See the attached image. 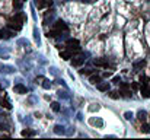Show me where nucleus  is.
<instances>
[{"label":"nucleus","mask_w":150,"mask_h":140,"mask_svg":"<svg viewBox=\"0 0 150 140\" xmlns=\"http://www.w3.org/2000/svg\"><path fill=\"white\" fill-rule=\"evenodd\" d=\"M137 117H139L140 121H146V118H147V112L144 110H140L139 112H137Z\"/></svg>","instance_id":"9b49d317"},{"label":"nucleus","mask_w":150,"mask_h":140,"mask_svg":"<svg viewBox=\"0 0 150 140\" xmlns=\"http://www.w3.org/2000/svg\"><path fill=\"white\" fill-rule=\"evenodd\" d=\"M66 45L70 48V50H79V41H77V40H73V38L67 40Z\"/></svg>","instance_id":"7ed1b4c3"},{"label":"nucleus","mask_w":150,"mask_h":140,"mask_svg":"<svg viewBox=\"0 0 150 140\" xmlns=\"http://www.w3.org/2000/svg\"><path fill=\"white\" fill-rule=\"evenodd\" d=\"M35 134V131H32V130H23L22 131V136L25 137V136H34Z\"/></svg>","instance_id":"a211bd4d"},{"label":"nucleus","mask_w":150,"mask_h":140,"mask_svg":"<svg viewBox=\"0 0 150 140\" xmlns=\"http://www.w3.org/2000/svg\"><path fill=\"white\" fill-rule=\"evenodd\" d=\"M141 131L143 133H150V125L149 124H143L141 125Z\"/></svg>","instance_id":"6ab92c4d"},{"label":"nucleus","mask_w":150,"mask_h":140,"mask_svg":"<svg viewBox=\"0 0 150 140\" xmlns=\"http://www.w3.org/2000/svg\"><path fill=\"white\" fill-rule=\"evenodd\" d=\"M60 57L64 60H70L71 59V51H61L60 53Z\"/></svg>","instance_id":"ddd939ff"},{"label":"nucleus","mask_w":150,"mask_h":140,"mask_svg":"<svg viewBox=\"0 0 150 140\" xmlns=\"http://www.w3.org/2000/svg\"><path fill=\"white\" fill-rule=\"evenodd\" d=\"M144 66H146V61H144V60H143V61H140V63H135V64H134L135 69H139V67H144Z\"/></svg>","instance_id":"412c9836"},{"label":"nucleus","mask_w":150,"mask_h":140,"mask_svg":"<svg viewBox=\"0 0 150 140\" xmlns=\"http://www.w3.org/2000/svg\"><path fill=\"white\" fill-rule=\"evenodd\" d=\"M124 117H125V120H131V118L134 117V115H133V112H130V111H127V112H125V114H124Z\"/></svg>","instance_id":"4be33fe9"},{"label":"nucleus","mask_w":150,"mask_h":140,"mask_svg":"<svg viewBox=\"0 0 150 140\" xmlns=\"http://www.w3.org/2000/svg\"><path fill=\"white\" fill-rule=\"evenodd\" d=\"M22 21H23V16L22 13H18V15H15L13 18L9 21L8 26L10 28V29H15V31H21L22 29Z\"/></svg>","instance_id":"f257e3e1"},{"label":"nucleus","mask_w":150,"mask_h":140,"mask_svg":"<svg viewBox=\"0 0 150 140\" xmlns=\"http://www.w3.org/2000/svg\"><path fill=\"white\" fill-rule=\"evenodd\" d=\"M141 96H143V98H150V88L143 86V88H141Z\"/></svg>","instance_id":"f8f14e48"},{"label":"nucleus","mask_w":150,"mask_h":140,"mask_svg":"<svg viewBox=\"0 0 150 140\" xmlns=\"http://www.w3.org/2000/svg\"><path fill=\"white\" fill-rule=\"evenodd\" d=\"M13 91H15L16 93H19V95L26 93V88L23 85H15V86H13Z\"/></svg>","instance_id":"6e6552de"},{"label":"nucleus","mask_w":150,"mask_h":140,"mask_svg":"<svg viewBox=\"0 0 150 140\" xmlns=\"http://www.w3.org/2000/svg\"><path fill=\"white\" fill-rule=\"evenodd\" d=\"M54 29H58V31H67V25L64 23V21L58 19V21H55V23H54Z\"/></svg>","instance_id":"20e7f679"},{"label":"nucleus","mask_w":150,"mask_h":140,"mask_svg":"<svg viewBox=\"0 0 150 140\" xmlns=\"http://www.w3.org/2000/svg\"><path fill=\"white\" fill-rule=\"evenodd\" d=\"M22 2H25V0H22Z\"/></svg>","instance_id":"2f4dec72"},{"label":"nucleus","mask_w":150,"mask_h":140,"mask_svg":"<svg viewBox=\"0 0 150 140\" xmlns=\"http://www.w3.org/2000/svg\"><path fill=\"white\" fill-rule=\"evenodd\" d=\"M121 88H122V89H124V91H125V89H128V88H130V86H128L127 83H121Z\"/></svg>","instance_id":"cd10ccee"},{"label":"nucleus","mask_w":150,"mask_h":140,"mask_svg":"<svg viewBox=\"0 0 150 140\" xmlns=\"http://www.w3.org/2000/svg\"><path fill=\"white\" fill-rule=\"evenodd\" d=\"M42 88H44V89H50V88H51L50 80H44V82H42Z\"/></svg>","instance_id":"aec40b11"},{"label":"nucleus","mask_w":150,"mask_h":140,"mask_svg":"<svg viewBox=\"0 0 150 140\" xmlns=\"http://www.w3.org/2000/svg\"><path fill=\"white\" fill-rule=\"evenodd\" d=\"M54 133H55V134H63V133H64V127L60 125V124H57L54 127Z\"/></svg>","instance_id":"2eb2a0df"},{"label":"nucleus","mask_w":150,"mask_h":140,"mask_svg":"<svg viewBox=\"0 0 150 140\" xmlns=\"http://www.w3.org/2000/svg\"><path fill=\"white\" fill-rule=\"evenodd\" d=\"M84 60H86L84 59V55L80 54V55H77V57H74V59L71 60V63H73V66L77 67V66H82V64L84 63Z\"/></svg>","instance_id":"39448f33"},{"label":"nucleus","mask_w":150,"mask_h":140,"mask_svg":"<svg viewBox=\"0 0 150 140\" xmlns=\"http://www.w3.org/2000/svg\"><path fill=\"white\" fill-rule=\"evenodd\" d=\"M89 123H90V124H93V125H98V127H101V125L103 124L102 120H93V118H90V120H89Z\"/></svg>","instance_id":"dca6fc26"},{"label":"nucleus","mask_w":150,"mask_h":140,"mask_svg":"<svg viewBox=\"0 0 150 140\" xmlns=\"http://www.w3.org/2000/svg\"><path fill=\"white\" fill-rule=\"evenodd\" d=\"M120 82H121V79L118 78V76H117V78H114V83H120Z\"/></svg>","instance_id":"c85d7f7f"},{"label":"nucleus","mask_w":150,"mask_h":140,"mask_svg":"<svg viewBox=\"0 0 150 140\" xmlns=\"http://www.w3.org/2000/svg\"><path fill=\"white\" fill-rule=\"evenodd\" d=\"M96 88H98L101 92H108V91H109V83H108V82H99L98 85H96Z\"/></svg>","instance_id":"0eeeda50"},{"label":"nucleus","mask_w":150,"mask_h":140,"mask_svg":"<svg viewBox=\"0 0 150 140\" xmlns=\"http://www.w3.org/2000/svg\"><path fill=\"white\" fill-rule=\"evenodd\" d=\"M98 110H99V105H98V104H93L92 107H89V111H92V112H93V111H98Z\"/></svg>","instance_id":"5701e85b"},{"label":"nucleus","mask_w":150,"mask_h":140,"mask_svg":"<svg viewBox=\"0 0 150 140\" xmlns=\"http://www.w3.org/2000/svg\"><path fill=\"white\" fill-rule=\"evenodd\" d=\"M60 32H61V31H58V29H53V31H50V32H48V38H55V37H58Z\"/></svg>","instance_id":"4468645a"},{"label":"nucleus","mask_w":150,"mask_h":140,"mask_svg":"<svg viewBox=\"0 0 150 140\" xmlns=\"http://www.w3.org/2000/svg\"><path fill=\"white\" fill-rule=\"evenodd\" d=\"M4 72H8V73H12V72H13V69H12V67H4Z\"/></svg>","instance_id":"bb28decb"},{"label":"nucleus","mask_w":150,"mask_h":140,"mask_svg":"<svg viewBox=\"0 0 150 140\" xmlns=\"http://www.w3.org/2000/svg\"><path fill=\"white\" fill-rule=\"evenodd\" d=\"M89 82H90L92 85H98L99 82H101V78H99L98 74H92L90 78H89Z\"/></svg>","instance_id":"9d476101"},{"label":"nucleus","mask_w":150,"mask_h":140,"mask_svg":"<svg viewBox=\"0 0 150 140\" xmlns=\"http://www.w3.org/2000/svg\"><path fill=\"white\" fill-rule=\"evenodd\" d=\"M15 34L12 31H8V29H2L0 31V40H9L10 37H13Z\"/></svg>","instance_id":"423d86ee"},{"label":"nucleus","mask_w":150,"mask_h":140,"mask_svg":"<svg viewBox=\"0 0 150 140\" xmlns=\"http://www.w3.org/2000/svg\"><path fill=\"white\" fill-rule=\"evenodd\" d=\"M111 76H112L111 72H105V73H103V78H111Z\"/></svg>","instance_id":"a878e982"},{"label":"nucleus","mask_w":150,"mask_h":140,"mask_svg":"<svg viewBox=\"0 0 150 140\" xmlns=\"http://www.w3.org/2000/svg\"><path fill=\"white\" fill-rule=\"evenodd\" d=\"M51 108H53L54 112H58V111H60V104L58 102H53L51 104Z\"/></svg>","instance_id":"f3484780"},{"label":"nucleus","mask_w":150,"mask_h":140,"mask_svg":"<svg viewBox=\"0 0 150 140\" xmlns=\"http://www.w3.org/2000/svg\"><path fill=\"white\" fill-rule=\"evenodd\" d=\"M0 105H2V99H0Z\"/></svg>","instance_id":"7c9ffc66"},{"label":"nucleus","mask_w":150,"mask_h":140,"mask_svg":"<svg viewBox=\"0 0 150 140\" xmlns=\"http://www.w3.org/2000/svg\"><path fill=\"white\" fill-rule=\"evenodd\" d=\"M0 130H8V129H6V125L4 124H0Z\"/></svg>","instance_id":"c756f323"},{"label":"nucleus","mask_w":150,"mask_h":140,"mask_svg":"<svg viewBox=\"0 0 150 140\" xmlns=\"http://www.w3.org/2000/svg\"><path fill=\"white\" fill-rule=\"evenodd\" d=\"M93 63L99 67H108V63H106V60H103V59H96Z\"/></svg>","instance_id":"1a4fd4ad"},{"label":"nucleus","mask_w":150,"mask_h":140,"mask_svg":"<svg viewBox=\"0 0 150 140\" xmlns=\"http://www.w3.org/2000/svg\"><path fill=\"white\" fill-rule=\"evenodd\" d=\"M51 4H53L51 0H37V2H35V6H37L38 9L47 8V6H51Z\"/></svg>","instance_id":"f03ea898"},{"label":"nucleus","mask_w":150,"mask_h":140,"mask_svg":"<svg viewBox=\"0 0 150 140\" xmlns=\"http://www.w3.org/2000/svg\"><path fill=\"white\" fill-rule=\"evenodd\" d=\"M2 105H3L4 108H8V110H10V105H9V102H6V101H2Z\"/></svg>","instance_id":"393cba45"},{"label":"nucleus","mask_w":150,"mask_h":140,"mask_svg":"<svg viewBox=\"0 0 150 140\" xmlns=\"http://www.w3.org/2000/svg\"><path fill=\"white\" fill-rule=\"evenodd\" d=\"M109 96L112 98V99H118L120 98V95H118V92H109Z\"/></svg>","instance_id":"b1692460"}]
</instances>
